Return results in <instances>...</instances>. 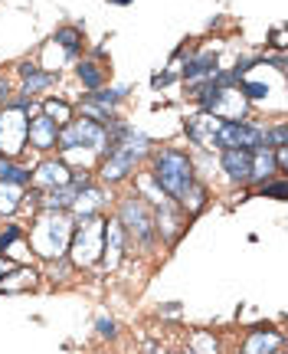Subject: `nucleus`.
<instances>
[{
	"label": "nucleus",
	"mask_w": 288,
	"mask_h": 354,
	"mask_svg": "<svg viewBox=\"0 0 288 354\" xmlns=\"http://www.w3.org/2000/svg\"><path fill=\"white\" fill-rule=\"evenodd\" d=\"M151 180L161 187L164 197H171V201H184L187 197V190L197 184L193 180V165H190V158L184 151H177V148H164L157 158H154V174Z\"/></svg>",
	"instance_id": "1"
},
{
	"label": "nucleus",
	"mask_w": 288,
	"mask_h": 354,
	"mask_svg": "<svg viewBox=\"0 0 288 354\" xmlns=\"http://www.w3.org/2000/svg\"><path fill=\"white\" fill-rule=\"evenodd\" d=\"M73 240V216L66 210H46L33 230V246L43 259H59Z\"/></svg>",
	"instance_id": "2"
},
{
	"label": "nucleus",
	"mask_w": 288,
	"mask_h": 354,
	"mask_svg": "<svg viewBox=\"0 0 288 354\" xmlns=\"http://www.w3.org/2000/svg\"><path fill=\"white\" fill-rule=\"evenodd\" d=\"M30 112H33V105L26 99H17L10 105H3V112H0V154L3 158L20 154V148L26 145Z\"/></svg>",
	"instance_id": "3"
},
{
	"label": "nucleus",
	"mask_w": 288,
	"mask_h": 354,
	"mask_svg": "<svg viewBox=\"0 0 288 354\" xmlns=\"http://www.w3.org/2000/svg\"><path fill=\"white\" fill-rule=\"evenodd\" d=\"M102 243H105V220L99 214L82 216L79 230L69 240V256L75 266H95L102 256Z\"/></svg>",
	"instance_id": "4"
},
{
	"label": "nucleus",
	"mask_w": 288,
	"mask_h": 354,
	"mask_svg": "<svg viewBox=\"0 0 288 354\" xmlns=\"http://www.w3.org/2000/svg\"><path fill=\"white\" fill-rule=\"evenodd\" d=\"M118 223H122V230H125L128 236H135L138 243H144L148 246L151 240H154V210L148 207V201H141V197H128V201H122V207H118Z\"/></svg>",
	"instance_id": "5"
},
{
	"label": "nucleus",
	"mask_w": 288,
	"mask_h": 354,
	"mask_svg": "<svg viewBox=\"0 0 288 354\" xmlns=\"http://www.w3.org/2000/svg\"><path fill=\"white\" fill-rule=\"evenodd\" d=\"M59 145H63L66 151H75L79 145L82 148H95V151H102V148H108V138H105V128L95 125L92 118H82V122H66L63 128H59Z\"/></svg>",
	"instance_id": "6"
},
{
	"label": "nucleus",
	"mask_w": 288,
	"mask_h": 354,
	"mask_svg": "<svg viewBox=\"0 0 288 354\" xmlns=\"http://www.w3.org/2000/svg\"><path fill=\"white\" fill-rule=\"evenodd\" d=\"M216 145L220 148H246L256 151L265 145V128L252 125V122H223L216 131Z\"/></svg>",
	"instance_id": "7"
},
{
	"label": "nucleus",
	"mask_w": 288,
	"mask_h": 354,
	"mask_svg": "<svg viewBox=\"0 0 288 354\" xmlns=\"http://www.w3.org/2000/svg\"><path fill=\"white\" fill-rule=\"evenodd\" d=\"M141 158H144V151H138V148H128V145H112V148H108V158H105V165H102V180H105V184L122 180L131 167L138 165Z\"/></svg>",
	"instance_id": "8"
},
{
	"label": "nucleus",
	"mask_w": 288,
	"mask_h": 354,
	"mask_svg": "<svg viewBox=\"0 0 288 354\" xmlns=\"http://www.w3.org/2000/svg\"><path fill=\"white\" fill-rule=\"evenodd\" d=\"M30 180L37 184L39 190H52V187H66L73 180V171L63 165V161H43V165L30 174Z\"/></svg>",
	"instance_id": "9"
},
{
	"label": "nucleus",
	"mask_w": 288,
	"mask_h": 354,
	"mask_svg": "<svg viewBox=\"0 0 288 354\" xmlns=\"http://www.w3.org/2000/svg\"><path fill=\"white\" fill-rule=\"evenodd\" d=\"M223 171L226 177H233V180H239V184H246L252 174V151H246V148H223Z\"/></svg>",
	"instance_id": "10"
},
{
	"label": "nucleus",
	"mask_w": 288,
	"mask_h": 354,
	"mask_svg": "<svg viewBox=\"0 0 288 354\" xmlns=\"http://www.w3.org/2000/svg\"><path fill=\"white\" fill-rule=\"evenodd\" d=\"M56 138H59V125H56L52 118H46V115H39L37 122H30V128H26V141H30L33 148H39V151L52 148Z\"/></svg>",
	"instance_id": "11"
},
{
	"label": "nucleus",
	"mask_w": 288,
	"mask_h": 354,
	"mask_svg": "<svg viewBox=\"0 0 288 354\" xmlns=\"http://www.w3.org/2000/svg\"><path fill=\"white\" fill-rule=\"evenodd\" d=\"M122 250H125V230L118 220L105 223V243H102V256H105V266L115 269L118 259H122Z\"/></svg>",
	"instance_id": "12"
},
{
	"label": "nucleus",
	"mask_w": 288,
	"mask_h": 354,
	"mask_svg": "<svg viewBox=\"0 0 288 354\" xmlns=\"http://www.w3.org/2000/svg\"><path fill=\"white\" fill-rule=\"evenodd\" d=\"M220 125H223V122H220L216 115L200 112V115H197V118H193V122L187 125V135L197 141V145H216V131H220Z\"/></svg>",
	"instance_id": "13"
},
{
	"label": "nucleus",
	"mask_w": 288,
	"mask_h": 354,
	"mask_svg": "<svg viewBox=\"0 0 288 354\" xmlns=\"http://www.w3.org/2000/svg\"><path fill=\"white\" fill-rule=\"evenodd\" d=\"M184 76H187L190 86H193V82H203V79H213L216 76V56H213V53H200V56L187 59V66H184Z\"/></svg>",
	"instance_id": "14"
},
{
	"label": "nucleus",
	"mask_w": 288,
	"mask_h": 354,
	"mask_svg": "<svg viewBox=\"0 0 288 354\" xmlns=\"http://www.w3.org/2000/svg\"><path fill=\"white\" fill-rule=\"evenodd\" d=\"M278 344H282L278 331H252L242 344V354H276Z\"/></svg>",
	"instance_id": "15"
},
{
	"label": "nucleus",
	"mask_w": 288,
	"mask_h": 354,
	"mask_svg": "<svg viewBox=\"0 0 288 354\" xmlns=\"http://www.w3.org/2000/svg\"><path fill=\"white\" fill-rule=\"evenodd\" d=\"M272 171H276V158H272V148H269V145L256 148V151H252V174H249V180H259V184L265 180V184H269Z\"/></svg>",
	"instance_id": "16"
},
{
	"label": "nucleus",
	"mask_w": 288,
	"mask_h": 354,
	"mask_svg": "<svg viewBox=\"0 0 288 354\" xmlns=\"http://www.w3.org/2000/svg\"><path fill=\"white\" fill-rule=\"evenodd\" d=\"M79 190H82V187H75L73 180H69L66 187H52V190H46V197H43L46 203H43V207H46V210H69Z\"/></svg>",
	"instance_id": "17"
},
{
	"label": "nucleus",
	"mask_w": 288,
	"mask_h": 354,
	"mask_svg": "<svg viewBox=\"0 0 288 354\" xmlns=\"http://www.w3.org/2000/svg\"><path fill=\"white\" fill-rule=\"evenodd\" d=\"M73 207H75V214H79V216H92V214H99V207H102V190L88 184L86 190H79V194H75Z\"/></svg>",
	"instance_id": "18"
},
{
	"label": "nucleus",
	"mask_w": 288,
	"mask_h": 354,
	"mask_svg": "<svg viewBox=\"0 0 288 354\" xmlns=\"http://www.w3.org/2000/svg\"><path fill=\"white\" fill-rule=\"evenodd\" d=\"M20 73H23V92L26 95H33V92H39V88H46L52 82V73H43V69H37L33 63H23L20 66Z\"/></svg>",
	"instance_id": "19"
},
{
	"label": "nucleus",
	"mask_w": 288,
	"mask_h": 354,
	"mask_svg": "<svg viewBox=\"0 0 288 354\" xmlns=\"http://www.w3.org/2000/svg\"><path fill=\"white\" fill-rule=\"evenodd\" d=\"M79 82H82L88 92H99L102 82H105V76H102V66L92 63V59H82V63H79Z\"/></svg>",
	"instance_id": "20"
},
{
	"label": "nucleus",
	"mask_w": 288,
	"mask_h": 354,
	"mask_svg": "<svg viewBox=\"0 0 288 354\" xmlns=\"http://www.w3.org/2000/svg\"><path fill=\"white\" fill-rule=\"evenodd\" d=\"M30 180V171L20 165H13L10 158H0V184H20L23 187Z\"/></svg>",
	"instance_id": "21"
},
{
	"label": "nucleus",
	"mask_w": 288,
	"mask_h": 354,
	"mask_svg": "<svg viewBox=\"0 0 288 354\" xmlns=\"http://www.w3.org/2000/svg\"><path fill=\"white\" fill-rule=\"evenodd\" d=\"M20 197H23L20 184H0V214H17Z\"/></svg>",
	"instance_id": "22"
},
{
	"label": "nucleus",
	"mask_w": 288,
	"mask_h": 354,
	"mask_svg": "<svg viewBox=\"0 0 288 354\" xmlns=\"http://www.w3.org/2000/svg\"><path fill=\"white\" fill-rule=\"evenodd\" d=\"M33 282H37V272H33V269H10V276H7V282H0V289L20 292V289H26V286H33Z\"/></svg>",
	"instance_id": "23"
},
{
	"label": "nucleus",
	"mask_w": 288,
	"mask_h": 354,
	"mask_svg": "<svg viewBox=\"0 0 288 354\" xmlns=\"http://www.w3.org/2000/svg\"><path fill=\"white\" fill-rule=\"evenodd\" d=\"M43 112H46V118H52L56 125H66V122L73 118V109H69L66 102H56V99L46 102V105H43Z\"/></svg>",
	"instance_id": "24"
},
{
	"label": "nucleus",
	"mask_w": 288,
	"mask_h": 354,
	"mask_svg": "<svg viewBox=\"0 0 288 354\" xmlns=\"http://www.w3.org/2000/svg\"><path fill=\"white\" fill-rule=\"evenodd\" d=\"M56 43H63L69 53H75L82 46V33H79L75 26H63V30H56Z\"/></svg>",
	"instance_id": "25"
},
{
	"label": "nucleus",
	"mask_w": 288,
	"mask_h": 354,
	"mask_svg": "<svg viewBox=\"0 0 288 354\" xmlns=\"http://www.w3.org/2000/svg\"><path fill=\"white\" fill-rule=\"evenodd\" d=\"M190 354H216V338L213 335H193V348H190Z\"/></svg>",
	"instance_id": "26"
},
{
	"label": "nucleus",
	"mask_w": 288,
	"mask_h": 354,
	"mask_svg": "<svg viewBox=\"0 0 288 354\" xmlns=\"http://www.w3.org/2000/svg\"><path fill=\"white\" fill-rule=\"evenodd\" d=\"M23 240V230L20 227H7L3 233H0V253H7L10 246H17V243Z\"/></svg>",
	"instance_id": "27"
},
{
	"label": "nucleus",
	"mask_w": 288,
	"mask_h": 354,
	"mask_svg": "<svg viewBox=\"0 0 288 354\" xmlns=\"http://www.w3.org/2000/svg\"><path fill=\"white\" fill-rule=\"evenodd\" d=\"M262 194H265V197H278V201H285V197H288L285 177H278L276 184H262Z\"/></svg>",
	"instance_id": "28"
},
{
	"label": "nucleus",
	"mask_w": 288,
	"mask_h": 354,
	"mask_svg": "<svg viewBox=\"0 0 288 354\" xmlns=\"http://www.w3.org/2000/svg\"><path fill=\"white\" fill-rule=\"evenodd\" d=\"M262 95H269V86H262V82H246L242 86V99H262Z\"/></svg>",
	"instance_id": "29"
},
{
	"label": "nucleus",
	"mask_w": 288,
	"mask_h": 354,
	"mask_svg": "<svg viewBox=\"0 0 288 354\" xmlns=\"http://www.w3.org/2000/svg\"><path fill=\"white\" fill-rule=\"evenodd\" d=\"M269 141H276L278 148H282V145H285V141H288V128H285V125L269 128V131H265V145H269Z\"/></svg>",
	"instance_id": "30"
},
{
	"label": "nucleus",
	"mask_w": 288,
	"mask_h": 354,
	"mask_svg": "<svg viewBox=\"0 0 288 354\" xmlns=\"http://www.w3.org/2000/svg\"><path fill=\"white\" fill-rule=\"evenodd\" d=\"M50 276H52V279H59V282H63V279L69 276V263H66L63 256H59V259H52V266H50Z\"/></svg>",
	"instance_id": "31"
},
{
	"label": "nucleus",
	"mask_w": 288,
	"mask_h": 354,
	"mask_svg": "<svg viewBox=\"0 0 288 354\" xmlns=\"http://www.w3.org/2000/svg\"><path fill=\"white\" fill-rule=\"evenodd\" d=\"M95 331H99L102 338H112V335H115V322H112V318H99V322H95Z\"/></svg>",
	"instance_id": "32"
},
{
	"label": "nucleus",
	"mask_w": 288,
	"mask_h": 354,
	"mask_svg": "<svg viewBox=\"0 0 288 354\" xmlns=\"http://www.w3.org/2000/svg\"><path fill=\"white\" fill-rule=\"evenodd\" d=\"M171 69H164V73H157V76H151V86L154 88H164V86H171Z\"/></svg>",
	"instance_id": "33"
},
{
	"label": "nucleus",
	"mask_w": 288,
	"mask_h": 354,
	"mask_svg": "<svg viewBox=\"0 0 288 354\" xmlns=\"http://www.w3.org/2000/svg\"><path fill=\"white\" fill-rule=\"evenodd\" d=\"M177 312H180V305H177V302H171V305H161V315H171V318H174Z\"/></svg>",
	"instance_id": "34"
},
{
	"label": "nucleus",
	"mask_w": 288,
	"mask_h": 354,
	"mask_svg": "<svg viewBox=\"0 0 288 354\" xmlns=\"http://www.w3.org/2000/svg\"><path fill=\"white\" fill-rule=\"evenodd\" d=\"M10 269H13V263H10V259H3V256H0V282H3V276H7Z\"/></svg>",
	"instance_id": "35"
},
{
	"label": "nucleus",
	"mask_w": 288,
	"mask_h": 354,
	"mask_svg": "<svg viewBox=\"0 0 288 354\" xmlns=\"http://www.w3.org/2000/svg\"><path fill=\"white\" fill-rule=\"evenodd\" d=\"M272 43H276L278 50H285V33H282V30H276V33H272Z\"/></svg>",
	"instance_id": "36"
},
{
	"label": "nucleus",
	"mask_w": 288,
	"mask_h": 354,
	"mask_svg": "<svg viewBox=\"0 0 288 354\" xmlns=\"http://www.w3.org/2000/svg\"><path fill=\"white\" fill-rule=\"evenodd\" d=\"M7 92H10V88H7V79H0V102L7 99Z\"/></svg>",
	"instance_id": "37"
},
{
	"label": "nucleus",
	"mask_w": 288,
	"mask_h": 354,
	"mask_svg": "<svg viewBox=\"0 0 288 354\" xmlns=\"http://www.w3.org/2000/svg\"><path fill=\"white\" fill-rule=\"evenodd\" d=\"M112 3H131V0H112Z\"/></svg>",
	"instance_id": "38"
}]
</instances>
